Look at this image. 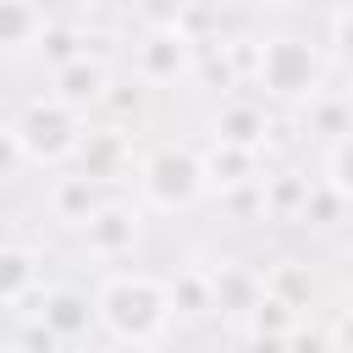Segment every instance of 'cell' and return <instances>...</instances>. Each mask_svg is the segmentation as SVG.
Instances as JSON below:
<instances>
[{
  "mask_svg": "<svg viewBox=\"0 0 353 353\" xmlns=\"http://www.w3.org/2000/svg\"><path fill=\"white\" fill-rule=\"evenodd\" d=\"M199 165H204V188L210 193H243V188H259V149H237V143H204L199 149Z\"/></svg>",
  "mask_w": 353,
  "mask_h": 353,
  "instance_id": "4fadbf2b",
  "label": "cell"
},
{
  "mask_svg": "<svg viewBox=\"0 0 353 353\" xmlns=\"http://www.w3.org/2000/svg\"><path fill=\"white\" fill-rule=\"evenodd\" d=\"M265 292L270 298H281V303H292L298 314L314 303V276H309V259H298V254H281L276 265H265Z\"/></svg>",
  "mask_w": 353,
  "mask_h": 353,
  "instance_id": "ac0fdd59",
  "label": "cell"
},
{
  "mask_svg": "<svg viewBox=\"0 0 353 353\" xmlns=\"http://www.w3.org/2000/svg\"><path fill=\"white\" fill-rule=\"evenodd\" d=\"M320 6H331V11H342V6H347V0H320Z\"/></svg>",
  "mask_w": 353,
  "mask_h": 353,
  "instance_id": "4dcf8cb0",
  "label": "cell"
},
{
  "mask_svg": "<svg viewBox=\"0 0 353 353\" xmlns=\"http://www.w3.org/2000/svg\"><path fill=\"white\" fill-rule=\"evenodd\" d=\"M259 6H292V0H259Z\"/></svg>",
  "mask_w": 353,
  "mask_h": 353,
  "instance_id": "1f68e13d",
  "label": "cell"
},
{
  "mask_svg": "<svg viewBox=\"0 0 353 353\" xmlns=\"http://www.w3.org/2000/svg\"><path fill=\"white\" fill-rule=\"evenodd\" d=\"M342 210H347V199H342L331 182H314V188H309V204H303V226H336Z\"/></svg>",
  "mask_w": 353,
  "mask_h": 353,
  "instance_id": "603a6c76",
  "label": "cell"
},
{
  "mask_svg": "<svg viewBox=\"0 0 353 353\" xmlns=\"http://www.w3.org/2000/svg\"><path fill=\"white\" fill-rule=\"evenodd\" d=\"M50 94H55L61 105H72L77 116L99 110V105H105V94H110V61L83 50V55H77V61H66L61 72H50Z\"/></svg>",
  "mask_w": 353,
  "mask_h": 353,
  "instance_id": "30bf717a",
  "label": "cell"
},
{
  "mask_svg": "<svg viewBox=\"0 0 353 353\" xmlns=\"http://www.w3.org/2000/svg\"><path fill=\"white\" fill-rule=\"evenodd\" d=\"M331 44H336V55L353 66V0H347L342 11H331Z\"/></svg>",
  "mask_w": 353,
  "mask_h": 353,
  "instance_id": "484cf974",
  "label": "cell"
},
{
  "mask_svg": "<svg viewBox=\"0 0 353 353\" xmlns=\"http://www.w3.org/2000/svg\"><path fill=\"white\" fill-rule=\"evenodd\" d=\"M199 44L182 22H165V28H143L127 50V66H132V83L143 88H176L188 77H199Z\"/></svg>",
  "mask_w": 353,
  "mask_h": 353,
  "instance_id": "5b68a950",
  "label": "cell"
},
{
  "mask_svg": "<svg viewBox=\"0 0 353 353\" xmlns=\"http://www.w3.org/2000/svg\"><path fill=\"white\" fill-rule=\"evenodd\" d=\"M105 353H160V347H154V342H110Z\"/></svg>",
  "mask_w": 353,
  "mask_h": 353,
  "instance_id": "83f0119b",
  "label": "cell"
},
{
  "mask_svg": "<svg viewBox=\"0 0 353 353\" xmlns=\"http://www.w3.org/2000/svg\"><path fill=\"white\" fill-rule=\"evenodd\" d=\"M138 204L143 210H193L210 188H204V165H199V149L188 143H154L149 154H138Z\"/></svg>",
  "mask_w": 353,
  "mask_h": 353,
  "instance_id": "3957f363",
  "label": "cell"
},
{
  "mask_svg": "<svg viewBox=\"0 0 353 353\" xmlns=\"http://www.w3.org/2000/svg\"><path fill=\"white\" fill-rule=\"evenodd\" d=\"M303 127H309L314 138H325V149H331L336 138H347V132H353V105H347V94L320 88V94L303 105Z\"/></svg>",
  "mask_w": 353,
  "mask_h": 353,
  "instance_id": "d6986e66",
  "label": "cell"
},
{
  "mask_svg": "<svg viewBox=\"0 0 353 353\" xmlns=\"http://www.w3.org/2000/svg\"><path fill=\"white\" fill-rule=\"evenodd\" d=\"M83 50H88V44H83V28H77V22H50V28L39 33V44H33L28 55H33L39 66L61 72V66H66V61H77Z\"/></svg>",
  "mask_w": 353,
  "mask_h": 353,
  "instance_id": "ffe728a7",
  "label": "cell"
},
{
  "mask_svg": "<svg viewBox=\"0 0 353 353\" xmlns=\"http://www.w3.org/2000/svg\"><path fill=\"white\" fill-rule=\"evenodd\" d=\"M0 353H28V347H22L17 336H11V342H0Z\"/></svg>",
  "mask_w": 353,
  "mask_h": 353,
  "instance_id": "f546056e",
  "label": "cell"
},
{
  "mask_svg": "<svg viewBox=\"0 0 353 353\" xmlns=\"http://www.w3.org/2000/svg\"><path fill=\"white\" fill-rule=\"evenodd\" d=\"M320 182H331V188L353 204V132H347V138H336V143L325 149V176H320Z\"/></svg>",
  "mask_w": 353,
  "mask_h": 353,
  "instance_id": "7402d4cb",
  "label": "cell"
},
{
  "mask_svg": "<svg viewBox=\"0 0 353 353\" xmlns=\"http://www.w3.org/2000/svg\"><path fill=\"white\" fill-rule=\"evenodd\" d=\"M210 287H215V314L226 320H248V309L265 298V270L248 259H215L210 265Z\"/></svg>",
  "mask_w": 353,
  "mask_h": 353,
  "instance_id": "7c38bea8",
  "label": "cell"
},
{
  "mask_svg": "<svg viewBox=\"0 0 353 353\" xmlns=\"http://www.w3.org/2000/svg\"><path fill=\"white\" fill-rule=\"evenodd\" d=\"M11 127H17V138H22V149H28L33 165H66V160H77L88 116H77L72 105H61L55 94H39V99H28L11 116Z\"/></svg>",
  "mask_w": 353,
  "mask_h": 353,
  "instance_id": "277c9868",
  "label": "cell"
},
{
  "mask_svg": "<svg viewBox=\"0 0 353 353\" xmlns=\"http://www.w3.org/2000/svg\"><path fill=\"white\" fill-rule=\"evenodd\" d=\"M342 309H347V314H353V276H347V281H342Z\"/></svg>",
  "mask_w": 353,
  "mask_h": 353,
  "instance_id": "f1b7e54d",
  "label": "cell"
},
{
  "mask_svg": "<svg viewBox=\"0 0 353 353\" xmlns=\"http://www.w3.org/2000/svg\"><path fill=\"white\" fill-rule=\"evenodd\" d=\"M210 138L215 143H237V149H265L270 138V110L259 94H221L215 116H210Z\"/></svg>",
  "mask_w": 353,
  "mask_h": 353,
  "instance_id": "9c48e42d",
  "label": "cell"
},
{
  "mask_svg": "<svg viewBox=\"0 0 353 353\" xmlns=\"http://www.w3.org/2000/svg\"><path fill=\"white\" fill-rule=\"evenodd\" d=\"M77 171L83 176H94V182H121V176H132L138 165H132V138H127V127H88L83 132V143H77Z\"/></svg>",
  "mask_w": 353,
  "mask_h": 353,
  "instance_id": "8fae6325",
  "label": "cell"
},
{
  "mask_svg": "<svg viewBox=\"0 0 353 353\" xmlns=\"http://www.w3.org/2000/svg\"><path fill=\"white\" fill-rule=\"evenodd\" d=\"M165 287H171V309H176V314H188V320H204V314H215L210 265H176V270L165 276Z\"/></svg>",
  "mask_w": 353,
  "mask_h": 353,
  "instance_id": "e0dca14e",
  "label": "cell"
},
{
  "mask_svg": "<svg viewBox=\"0 0 353 353\" xmlns=\"http://www.w3.org/2000/svg\"><path fill=\"white\" fill-rule=\"evenodd\" d=\"M105 199H110L105 182L83 176V171H55V176L44 182V215H50L55 226H66V232H83V226L99 215Z\"/></svg>",
  "mask_w": 353,
  "mask_h": 353,
  "instance_id": "ba28073f",
  "label": "cell"
},
{
  "mask_svg": "<svg viewBox=\"0 0 353 353\" xmlns=\"http://www.w3.org/2000/svg\"><path fill=\"white\" fill-rule=\"evenodd\" d=\"M342 94H347V105H353V88H342Z\"/></svg>",
  "mask_w": 353,
  "mask_h": 353,
  "instance_id": "d6a6232c",
  "label": "cell"
},
{
  "mask_svg": "<svg viewBox=\"0 0 353 353\" xmlns=\"http://www.w3.org/2000/svg\"><path fill=\"white\" fill-rule=\"evenodd\" d=\"M287 353H336V342H331V325H292V336H287Z\"/></svg>",
  "mask_w": 353,
  "mask_h": 353,
  "instance_id": "d4e9b609",
  "label": "cell"
},
{
  "mask_svg": "<svg viewBox=\"0 0 353 353\" xmlns=\"http://www.w3.org/2000/svg\"><path fill=\"white\" fill-rule=\"evenodd\" d=\"M254 88H259V99L303 110L325 88V55L298 33H270V39H259V55H254Z\"/></svg>",
  "mask_w": 353,
  "mask_h": 353,
  "instance_id": "7a4b0ae2",
  "label": "cell"
},
{
  "mask_svg": "<svg viewBox=\"0 0 353 353\" xmlns=\"http://www.w3.org/2000/svg\"><path fill=\"white\" fill-rule=\"evenodd\" d=\"M44 254L33 243H17V237H0V303H28L39 298V281H44Z\"/></svg>",
  "mask_w": 353,
  "mask_h": 353,
  "instance_id": "9a60e30c",
  "label": "cell"
},
{
  "mask_svg": "<svg viewBox=\"0 0 353 353\" xmlns=\"http://www.w3.org/2000/svg\"><path fill=\"white\" fill-rule=\"evenodd\" d=\"M22 165H33V160H28L22 138H17V127H11V121H0V182H17V176H22Z\"/></svg>",
  "mask_w": 353,
  "mask_h": 353,
  "instance_id": "cb8c5ba5",
  "label": "cell"
},
{
  "mask_svg": "<svg viewBox=\"0 0 353 353\" xmlns=\"http://www.w3.org/2000/svg\"><path fill=\"white\" fill-rule=\"evenodd\" d=\"M298 320H303V314H298L292 303H281V298H270V292H265V298L248 309L243 331H248V336H292V325H298Z\"/></svg>",
  "mask_w": 353,
  "mask_h": 353,
  "instance_id": "44dd1931",
  "label": "cell"
},
{
  "mask_svg": "<svg viewBox=\"0 0 353 353\" xmlns=\"http://www.w3.org/2000/svg\"><path fill=\"white\" fill-rule=\"evenodd\" d=\"M77 243H83V254H88L94 265H121V259L143 243V204H132V199H105L99 215L77 232Z\"/></svg>",
  "mask_w": 353,
  "mask_h": 353,
  "instance_id": "8992f818",
  "label": "cell"
},
{
  "mask_svg": "<svg viewBox=\"0 0 353 353\" xmlns=\"http://www.w3.org/2000/svg\"><path fill=\"white\" fill-rule=\"evenodd\" d=\"M94 309H99V331L116 342H154L176 320L165 276L149 270H105L94 287Z\"/></svg>",
  "mask_w": 353,
  "mask_h": 353,
  "instance_id": "6da1fadb",
  "label": "cell"
},
{
  "mask_svg": "<svg viewBox=\"0 0 353 353\" xmlns=\"http://www.w3.org/2000/svg\"><path fill=\"white\" fill-rule=\"evenodd\" d=\"M309 176L303 171H265L259 176V215L276 226H303V204H309Z\"/></svg>",
  "mask_w": 353,
  "mask_h": 353,
  "instance_id": "5bb4252c",
  "label": "cell"
},
{
  "mask_svg": "<svg viewBox=\"0 0 353 353\" xmlns=\"http://www.w3.org/2000/svg\"><path fill=\"white\" fill-rule=\"evenodd\" d=\"M44 28H50V17H44L39 0H0V50H6V55L33 50Z\"/></svg>",
  "mask_w": 353,
  "mask_h": 353,
  "instance_id": "2e32d148",
  "label": "cell"
},
{
  "mask_svg": "<svg viewBox=\"0 0 353 353\" xmlns=\"http://www.w3.org/2000/svg\"><path fill=\"white\" fill-rule=\"evenodd\" d=\"M33 314H39V325H44V331H50L61 347L83 342V336L99 325L94 292H83V287H72V281H61V287H44V292L33 298Z\"/></svg>",
  "mask_w": 353,
  "mask_h": 353,
  "instance_id": "52a82bcc",
  "label": "cell"
},
{
  "mask_svg": "<svg viewBox=\"0 0 353 353\" xmlns=\"http://www.w3.org/2000/svg\"><path fill=\"white\" fill-rule=\"evenodd\" d=\"M331 342H336V353H353V314H347V309H336V320H331Z\"/></svg>",
  "mask_w": 353,
  "mask_h": 353,
  "instance_id": "4316f807",
  "label": "cell"
}]
</instances>
